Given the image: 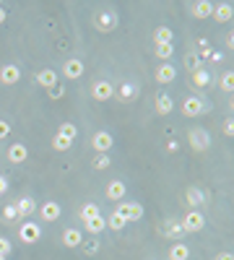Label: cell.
<instances>
[{
	"label": "cell",
	"instance_id": "cell-15",
	"mask_svg": "<svg viewBox=\"0 0 234 260\" xmlns=\"http://www.w3.org/2000/svg\"><path fill=\"white\" fill-rule=\"evenodd\" d=\"M81 242H84L81 229H65V232H62V244H65V247H81Z\"/></svg>",
	"mask_w": 234,
	"mask_h": 260
},
{
	"label": "cell",
	"instance_id": "cell-28",
	"mask_svg": "<svg viewBox=\"0 0 234 260\" xmlns=\"http://www.w3.org/2000/svg\"><path fill=\"white\" fill-rule=\"evenodd\" d=\"M187 203H190V206H200V203H206V193L198 190V188H190V190H187Z\"/></svg>",
	"mask_w": 234,
	"mask_h": 260
},
{
	"label": "cell",
	"instance_id": "cell-17",
	"mask_svg": "<svg viewBox=\"0 0 234 260\" xmlns=\"http://www.w3.org/2000/svg\"><path fill=\"white\" fill-rule=\"evenodd\" d=\"M175 75H177V70L172 68V63H162L159 70H156V81H159V83H172V81H175Z\"/></svg>",
	"mask_w": 234,
	"mask_h": 260
},
{
	"label": "cell",
	"instance_id": "cell-25",
	"mask_svg": "<svg viewBox=\"0 0 234 260\" xmlns=\"http://www.w3.org/2000/svg\"><path fill=\"white\" fill-rule=\"evenodd\" d=\"M211 81H213V78H211V73H208L206 68H200V70H195V73H193V83H195L198 89H206Z\"/></svg>",
	"mask_w": 234,
	"mask_h": 260
},
{
	"label": "cell",
	"instance_id": "cell-1",
	"mask_svg": "<svg viewBox=\"0 0 234 260\" xmlns=\"http://www.w3.org/2000/svg\"><path fill=\"white\" fill-rule=\"evenodd\" d=\"M208 110H211V104L203 99V97H187V99L182 102V115H185V117H198V115L208 112Z\"/></svg>",
	"mask_w": 234,
	"mask_h": 260
},
{
	"label": "cell",
	"instance_id": "cell-33",
	"mask_svg": "<svg viewBox=\"0 0 234 260\" xmlns=\"http://www.w3.org/2000/svg\"><path fill=\"white\" fill-rule=\"evenodd\" d=\"M94 216H99L97 203H86V206L81 208V219H84V221H89V219H94Z\"/></svg>",
	"mask_w": 234,
	"mask_h": 260
},
{
	"label": "cell",
	"instance_id": "cell-7",
	"mask_svg": "<svg viewBox=\"0 0 234 260\" xmlns=\"http://www.w3.org/2000/svg\"><path fill=\"white\" fill-rule=\"evenodd\" d=\"M115 94V86L109 83V81H97L91 86V97L97 99V102H107V99H112Z\"/></svg>",
	"mask_w": 234,
	"mask_h": 260
},
{
	"label": "cell",
	"instance_id": "cell-22",
	"mask_svg": "<svg viewBox=\"0 0 234 260\" xmlns=\"http://www.w3.org/2000/svg\"><path fill=\"white\" fill-rule=\"evenodd\" d=\"M172 37H175V34H172L169 26H159V29L153 32V42H156V44H172Z\"/></svg>",
	"mask_w": 234,
	"mask_h": 260
},
{
	"label": "cell",
	"instance_id": "cell-47",
	"mask_svg": "<svg viewBox=\"0 0 234 260\" xmlns=\"http://www.w3.org/2000/svg\"><path fill=\"white\" fill-rule=\"evenodd\" d=\"M0 260H6V257H3V255H0Z\"/></svg>",
	"mask_w": 234,
	"mask_h": 260
},
{
	"label": "cell",
	"instance_id": "cell-8",
	"mask_svg": "<svg viewBox=\"0 0 234 260\" xmlns=\"http://www.w3.org/2000/svg\"><path fill=\"white\" fill-rule=\"evenodd\" d=\"M107 201H122L125 195H128V185H125L122 180H112V182H107Z\"/></svg>",
	"mask_w": 234,
	"mask_h": 260
},
{
	"label": "cell",
	"instance_id": "cell-44",
	"mask_svg": "<svg viewBox=\"0 0 234 260\" xmlns=\"http://www.w3.org/2000/svg\"><path fill=\"white\" fill-rule=\"evenodd\" d=\"M177 148H180V143H177V141H169V143H167V151H169V154H175Z\"/></svg>",
	"mask_w": 234,
	"mask_h": 260
},
{
	"label": "cell",
	"instance_id": "cell-18",
	"mask_svg": "<svg viewBox=\"0 0 234 260\" xmlns=\"http://www.w3.org/2000/svg\"><path fill=\"white\" fill-rule=\"evenodd\" d=\"M172 110H175V102H172V97L167 94V91H162V94L156 97V112H159V115H169Z\"/></svg>",
	"mask_w": 234,
	"mask_h": 260
},
{
	"label": "cell",
	"instance_id": "cell-26",
	"mask_svg": "<svg viewBox=\"0 0 234 260\" xmlns=\"http://www.w3.org/2000/svg\"><path fill=\"white\" fill-rule=\"evenodd\" d=\"M138 97V86L135 83H122L120 86V99L122 102H133Z\"/></svg>",
	"mask_w": 234,
	"mask_h": 260
},
{
	"label": "cell",
	"instance_id": "cell-11",
	"mask_svg": "<svg viewBox=\"0 0 234 260\" xmlns=\"http://www.w3.org/2000/svg\"><path fill=\"white\" fill-rule=\"evenodd\" d=\"M29 159V148L24 146V143H13L11 148H8V161L11 164H24Z\"/></svg>",
	"mask_w": 234,
	"mask_h": 260
},
{
	"label": "cell",
	"instance_id": "cell-42",
	"mask_svg": "<svg viewBox=\"0 0 234 260\" xmlns=\"http://www.w3.org/2000/svg\"><path fill=\"white\" fill-rule=\"evenodd\" d=\"M6 190H8V180L0 175V195H6Z\"/></svg>",
	"mask_w": 234,
	"mask_h": 260
},
{
	"label": "cell",
	"instance_id": "cell-29",
	"mask_svg": "<svg viewBox=\"0 0 234 260\" xmlns=\"http://www.w3.org/2000/svg\"><path fill=\"white\" fill-rule=\"evenodd\" d=\"M218 86H221V91L231 94V91H234V73H231V70L221 73V78H218Z\"/></svg>",
	"mask_w": 234,
	"mask_h": 260
},
{
	"label": "cell",
	"instance_id": "cell-46",
	"mask_svg": "<svg viewBox=\"0 0 234 260\" xmlns=\"http://www.w3.org/2000/svg\"><path fill=\"white\" fill-rule=\"evenodd\" d=\"M0 24H6V8L0 6Z\"/></svg>",
	"mask_w": 234,
	"mask_h": 260
},
{
	"label": "cell",
	"instance_id": "cell-24",
	"mask_svg": "<svg viewBox=\"0 0 234 260\" xmlns=\"http://www.w3.org/2000/svg\"><path fill=\"white\" fill-rule=\"evenodd\" d=\"M57 135H60V138H65V141H75V135H78V128L73 125V122H62V125H60V130H57Z\"/></svg>",
	"mask_w": 234,
	"mask_h": 260
},
{
	"label": "cell",
	"instance_id": "cell-13",
	"mask_svg": "<svg viewBox=\"0 0 234 260\" xmlns=\"http://www.w3.org/2000/svg\"><path fill=\"white\" fill-rule=\"evenodd\" d=\"M19 78H21V70H19V65H3V68H0V81H3L6 86L19 83Z\"/></svg>",
	"mask_w": 234,
	"mask_h": 260
},
{
	"label": "cell",
	"instance_id": "cell-16",
	"mask_svg": "<svg viewBox=\"0 0 234 260\" xmlns=\"http://www.w3.org/2000/svg\"><path fill=\"white\" fill-rule=\"evenodd\" d=\"M37 83L44 86V89H55V86H57V73L50 70V68L39 70V73H37Z\"/></svg>",
	"mask_w": 234,
	"mask_h": 260
},
{
	"label": "cell",
	"instance_id": "cell-45",
	"mask_svg": "<svg viewBox=\"0 0 234 260\" xmlns=\"http://www.w3.org/2000/svg\"><path fill=\"white\" fill-rule=\"evenodd\" d=\"M216 260H234V255H231V252H221Z\"/></svg>",
	"mask_w": 234,
	"mask_h": 260
},
{
	"label": "cell",
	"instance_id": "cell-31",
	"mask_svg": "<svg viewBox=\"0 0 234 260\" xmlns=\"http://www.w3.org/2000/svg\"><path fill=\"white\" fill-rule=\"evenodd\" d=\"M172 55H175V47H172V44H156V57H159V60L167 63Z\"/></svg>",
	"mask_w": 234,
	"mask_h": 260
},
{
	"label": "cell",
	"instance_id": "cell-40",
	"mask_svg": "<svg viewBox=\"0 0 234 260\" xmlns=\"http://www.w3.org/2000/svg\"><path fill=\"white\" fill-rule=\"evenodd\" d=\"M62 94H65V89H60V86H55V89H50V97H52V99H60Z\"/></svg>",
	"mask_w": 234,
	"mask_h": 260
},
{
	"label": "cell",
	"instance_id": "cell-14",
	"mask_svg": "<svg viewBox=\"0 0 234 260\" xmlns=\"http://www.w3.org/2000/svg\"><path fill=\"white\" fill-rule=\"evenodd\" d=\"M97 26L102 29V32H112V29L117 26V16L112 11H102L99 16H97Z\"/></svg>",
	"mask_w": 234,
	"mask_h": 260
},
{
	"label": "cell",
	"instance_id": "cell-34",
	"mask_svg": "<svg viewBox=\"0 0 234 260\" xmlns=\"http://www.w3.org/2000/svg\"><path fill=\"white\" fill-rule=\"evenodd\" d=\"M3 219H6V221H19V219H21L19 211H16V203H8V206L3 208Z\"/></svg>",
	"mask_w": 234,
	"mask_h": 260
},
{
	"label": "cell",
	"instance_id": "cell-5",
	"mask_svg": "<svg viewBox=\"0 0 234 260\" xmlns=\"http://www.w3.org/2000/svg\"><path fill=\"white\" fill-rule=\"evenodd\" d=\"M180 224H182V229H185V234H187V232H200V229L206 226V216L198 213V211H190Z\"/></svg>",
	"mask_w": 234,
	"mask_h": 260
},
{
	"label": "cell",
	"instance_id": "cell-12",
	"mask_svg": "<svg viewBox=\"0 0 234 260\" xmlns=\"http://www.w3.org/2000/svg\"><path fill=\"white\" fill-rule=\"evenodd\" d=\"M190 13L195 19H208L213 13V3H211V0H195V3L190 6Z\"/></svg>",
	"mask_w": 234,
	"mask_h": 260
},
{
	"label": "cell",
	"instance_id": "cell-38",
	"mask_svg": "<svg viewBox=\"0 0 234 260\" xmlns=\"http://www.w3.org/2000/svg\"><path fill=\"white\" fill-rule=\"evenodd\" d=\"M8 133H11V125H8L6 120H0V141H3V138H8Z\"/></svg>",
	"mask_w": 234,
	"mask_h": 260
},
{
	"label": "cell",
	"instance_id": "cell-41",
	"mask_svg": "<svg viewBox=\"0 0 234 260\" xmlns=\"http://www.w3.org/2000/svg\"><path fill=\"white\" fill-rule=\"evenodd\" d=\"M224 135H234V122H231V120L224 122Z\"/></svg>",
	"mask_w": 234,
	"mask_h": 260
},
{
	"label": "cell",
	"instance_id": "cell-39",
	"mask_svg": "<svg viewBox=\"0 0 234 260\" xmlns=\"http://www.w3.org/2000/svg\"><path fill=\"white\" fill-rule=\"evenodd\" d=\"M8 252H11V242H8V239H3V237H0V255L6 257Z\"/></svg>",
	"mask_w": 234,
	"mask_h": 260
},
{
	"label": "cell",
	"instance_id": "cell-37",
	"mask_svg": "<svg viewBox=\"0 0 234 260\" xmlns=\"http://www.w3.org/2000/svg\"><path fill=\"white\" fill-rule=\"evenodd\" d=\"M109 164H112V161H109V156H107V154H99L97 159H94V169H107Z\"/></svg>",
	"mask_w": 234,
	"mask_h": 260
},
{
	"label": "cell",
	"instance_id": "cell-35",
	"mask_svg": "<svg viewBox=\"0 0 234 260\" xmlns=\"http://www.w3.org/2000/svg\"><path fill=\"white\" fill-rule=\"evenodd\" d=\"M81 247L86 250V255H97L99 252V239H86V242H81Z\"/></svg>",
	"mask_w": 234,
	"mask_h": 260
},
{
	"label": "cell",
	"instance_id": "cell-32",
	"mask_svg": "<svg viewBox=\"0 0 234 260\" xmlns=\"http://www.w3.org/2000/svg\"><path fill=\"white\" fill-rule=\"evenodd\" d=\"M185 68L195 73V70H200V68H203V60H200L198 55H187V57H185Z\"/></svg>",
	"mask_w": 234,
	"mask_h": 260
},
{
	"label": "cell",
	"instance_id": "cell-21",
	"mask_svg": "<svg viewBox=\"0 0 234 260\" xmlns=\"http://www.w3.org/2000/svg\"><path fill=\"white\" fill-rule=\"evenodd\" d=\"M84 224H86V232H91V234H99V232L107 229V219L102 216V213H99V216H94V219H89V221H84Z\"/></svg>",
	"mask_w": 234,
	"mask_h": 260
},
{
	"label": "cell",
	"instance_id": "cell-20",
	"mask_svg": "<svg viewBox=\"0 0 234 260\" xmlns=\"http://www.w3.org/2000/svg\"><path fill=\"white\" fill-rule=\"evenodd\" d=\"M231 13H234V8H231V3H218V6H213V13L211 16L216 19V21H229L231 19Z\"/></svg>",
	"mask_w": 234,
	"mask_h": 260
},
{
	"label": "cell",
	"instance_id": "cell-23",
	"mask_svg": "<svg viewBox=\"0 0 234 260\" xmlns=\"http://www.w3.org/2000/svg\"><path fill=\"white\" fill-rule=\"evenodd\" d=\"M16 211H19V216H29V213L37 211V206L31 198H21V201H16Z\"/></svg>",
	"mask_w": 234,
	"mask_h": 260
},
{
	"label": "cell",
	"instance_id": "cell-2",
	"mask_svg": "<svg viewBox=\"0 0 234 260\" xmlns=\"http://www.w3.org/2000/svg\"><path fill=\"white\" fill-rule=\"evenodd\" d=\"M187 141H190V148L206 151V148H211V133L206 128H193L190 133H187Z\"/></svg>",
	"mask_w": 234,
	"mask_h": 260
},
{
	"label": "cell",
	"instance_id": "cell-30",
	"mask_svg": "<svg viewBox=\"0 0 234 260\" xmlns=\"http://www.w3.org/2000/svg\"><path fill=\"white\" fill-rule=\"evenodd\" d=\"M125 224H128V221H125V219L120 216L117 211H112V213H109V219H107V226H109V229H115V232H120V229H122Z\"/></svg>",
	"mask_w": 234,
	"mask_h": 260
},
{
	"label": "cell",
	"instance_id": "cell-19",
	"mask_svg": "<svg viewBox=\"0 0 234 260\" xmlns=\"http://www.w3.org/2000/svg\"><path fill=\"white\" fill-rule=\"evenodd\" d=\"M169 260H190V247L182 242H175L169 247Z\"/></svg>",
	"mask_w": 234,
	"mask_h": 260
},
{
	"label": "cell",
	"instance_id": "cell-36",
	"mask_svg": "<svg viewBox=\"0 0 234 260\" xmlns=\"http://www.w3.org/2000/svg\"><path fill=\"white\" fill-rule=\"evenodd\" d=\"M73 143L70 141H65V138H60V135H55V138H52V148L55 151H68Z\"/></svg>",
	"mask_w": 234,
	"mask_h": 260
},
{
	"label": "cell",
	"instance_id": "cell-6",
	"mask_svg": "<svg viewBox=\"0 0 234 260\" xmlns=\"http://www.w3.org/2000/svg\"><path fill=\"white\" fill-rule=\"evenodd\" d=\"M117 213L130 224V221H138L140 216H143V208H140V203H120V206H117Z\"/></svg>",
	"mask_w": 234,
	"mask_h": 260
},
{
	"label": "cell",
	"instance_id": "cell-4",
	"mask_svg": "<svg viewBox=\"0 0 234 260\" xmlns=\"http://www.w3.org/2000/svg\"><path fill=\"white\" fill-rule=\"evenodd\" d=\"M19 237H21L24 244H34L42 237V226L39 224H31V221H24L21 229H19Z\"/></svg>",
	"mask_w": 234,
	"mask_h": 260
},
{
	"label": "cell",
	"instance_id": "cell-27",
	"mask_svg": "<svg viewBox=\"0 0 234 260\" xmlns=\"http://www.w3.org/2000/svg\"><path fill=\"white\" fill-rule=\"evenodd\" d=\"M164 234H167V237H172V239H180V237L185 234V229H182V224H180V221H169V224L164 226Z\"/></svg>",
	"mask_w": 234,
	"mask_h": 260
},
{
	"label": "cell",
	"instance_id": "cell-43",
	"mask_svg": "<svg viewBox=\"0 0 234 260\" xmlns=\"http://www.w3.org/2000/svg\"><path fill=\"white\" fill-rule=\"evenodd\" d=\"M208 60H213V63H221L224 55H221V52H211V55H208Z\"/></svg>",
	"mask_w": 234,
	"mask_h": 260
},
{
	"label": "cell",
	"instance_id": "cell-10",
	"mask_svg": "<svg viewBox=\"0 0 234 260\" xmlns=\"http://www.w3.org/2000/svg\"><path fill=\"white\" fill-rule=\"evenodd\" d=\"M112 143H115V141H112V135H109L107 130H99V133H97V135H94V138H91V146L97 148L99 154H107V151L112 148Z\"/></svg>",
	"mask_w": 234,
	"mask_h": 260
},
{
	"label": "cell",
	"instance_id": "cell-3",
	"mask_svg": "<svg viewBox=\"0 0 234 260\" xmlns=\"http://www.w3.org/2000/svg\"><path fill=\"white\" fill-rule=\"evenodd\" d=\"M84 70H86V65H84V60H78V57H68L65 63H62V75H65L68 81L81 78Z\"/></svg>",
	"mask_w": 234,
	"mask_h": 260
},
{
	"label": "cell",
	"instance_id": "cell-9",
	"mask_svg": "<svg viewBox=\"0 0 234 260\" xmlns=\"http://www.w3.org/2000/svg\"><path fill=\"white\" fill-rule=\"evenodd\" d=\"M60 213H62V208H60V203H55V201H47V203L39 206V216H42V221H57Z\"/></svg>",
	"mask_w": 234,
	"mask_h": 260
}]
</instances>
